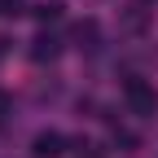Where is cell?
I'll use <instances>...</instances> for the list:
<instances>
[{
	"label": "cell",
	"instance_id": "1",
	"mask_svg": "<svg viewBox=\"0 0 158 158\" xmlns=\"http://www.w3.org/2000/svg\"><path fill=\"white\" fill-rule=\"evenodd\" d=\"M123 101L132 106V114H141V118H154L158 114V92H154V84H145V79H127L123 84Z\"/></svg>",
	"mask_w": 158,
	"mask_h": 158
},
{
	"label": "cell",
	"instance_id": "5",
	"mask_svg": "<svg viewBox=\"0 0 158 158\" xmlns=\"http://www.w3.org/2000/svg\"><path fill=\"white\" fill-rule=\"evenodd\" d=\"M35 18L40 22H57V18H62V5H57V0H44V5H35Z\"/></svg>",
	"mask_w": 158,
	"mask_h": 158
},
{
	"label": "cell",
	"instance_id": "6",
	"mask_svg": "<svg viewBox=\"0 0 158 158\" xmlns=\"http://www.w3.org/2000/svg\"><path fill=\"white\" fill-rule=\"evenodd\" d=\"M75 154L79 158H106V149L97 145V141H75Z\"/></svg>",
	"mask_w": 158,
	"mask_h": 158
},
{
	"label": "cell",
	"instance_id": "9",
	"mask_svg": "<svg viewBox=\"0 0 158 158\" xmlns=\"http://www.w3.org/2000/svg\"><path fill=\"white\" fill-rule=\"evenodd\" d=\"M9 114H13V101H9V92H0V123H5Z\"/></svg>",
	"mask_w": 158,
	"mask_h": 158
},
{
	"label": "cell",
	"instance_id": "3",
	"mask_svg": "<svg viewBox=\"0 0 158 158\" xmlns=\"http://www.w3.org/2000/svg\"><path fill=\"white\" fill-rule=\"evenodd\" d=\"M97 40H101V27H97L92 18L75 22V44H79V48H97Z\"/></svg>",
	"mask_w": 158,
	"mask_h": 158
},
{
	"label": "cell",
	"instance_id": "2",
	"mask_svg": "<svg viewBox=\"0 0 158 158\" xmlns=\"http://www.w3.org/2000/svg\"><path fill=\"white\" fill-rule=\"evenodd\" d=\"M62 149H66V136L62 132H40L35 141H31V154L35 158H57Z\"/></svg>",
	"mask_w": 158,
	"mask_h": 158
},
{
	"label": "cell",
	"instance_id": "4",
	"mask_svg": "<svg viewBox=\"0 0 158 158\" xmlns=\"http://www.w3.org/2000/svg\"><path fill=\"white\" fill-rule=\"evenodd\" d=\"M57 48H62V44H57L53 35H35V44H31V57H35V62H53V57H57Z\"/></svg>",
	"mask_w": 158,
	"mask_h": 158
},
{
	"label": "cell",
	"instance_id": "7",
	"mask_svg": "<svg viewBox=\"0 0 158 158\" xmlns=\"http://www.w3.org/2000/svg\"><path fill=\"white\" fill-rule=\"evenodd\" d=\"M22 9H27L22 0H0V18H18Z\"/></svg>",
	"mask_w": 158,
	"mask_h": 158
},
{
	"label": "cell",
	"instance_id": "8",
	"mask_svg": "<svg viewBox=\"0 0 158 158\" xmlns=\"http://www.w3.org/2000/svg\"><path fill=\"white\" fill-rule=\"evenodd\" d=\"M114 145H123V149L132 154V149H136V136H132V132H118V127H114Z\"/></svg>",
	"mask_w": 158,
	"mask_h": 158
}]
</instances>
